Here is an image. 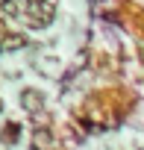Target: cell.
Returning a JSON list of instances; mask_svg holds the SVG:
<instances>
[{"label": "cell", "mask_w": 144, "mask_h": 150, "mask_svg": "<svg viewBox=\"0 0 144 150\" xmlns=\"http://www.w3.org/2000/svg\"><path fill=\"white\" fill-rule=\"evenodd\" d=\"M53 15H56V6H47V3H38V0H35V3L30 6V15H27V24L30 27H47L50 21H53Z\"/></svg>", "instance_id": "obj_1"}, {"label": "cell", "mask_w": 144, "mask_h": 150, "mask_svg": "<svg viewBox=\"0 0 144 150\" xmlns=\"http://www.w3.org/2000/svg\"><path fill=\"white\" fill-rule=\"evenodd\" d=\"M21 103H24L27 112H38V109L44 106V94L35 91V88H24V91H21Z\"/></svg>", "instance_id": "obj_2"}, {"label": "cell", "mask_w": 144, "mask_h": 150, "mask_svg": "<svg viewBox=\"0 0 144 150\" xmlns=\"http://www.w3.org/2000/svg\"><path fill=\"white\" fill-rule=\"evenodd\" d=\"M30 0H3V12L9 18H27L30 15Z\"/></svg>", "instance_id": "obj_3"}, {"label": "cell", "mask_w": 144, "mask_h": 150, "mask_svg": "<svg viewBox=\"0 0 144 150\" xmlns=\"http://www.w3.org/2000/svg\"><path fill=\"white\" fill-rule=\"evenodd\" d=\"M21 47H27V38L18 35V33H9V35L0 38V53H12V50H21Z\"/></svg>", "instance_id": "obj_4"}, {"label": "cell", "mask_w": 144, "mask_h": 150, "mask_svg": "<svg viewBox=\"0 0 144 150\" xmlns=\"http://www.w3.org/2000/svg\"><path fill=\"white\" fill-rule=\"evenodd\" d=\"M32 144H35L38 150L50 147V132H47V129H35V135H32Z\"/></svg>", "instance_id": "obj_5"}, {"label": "cell", "mask_w": 144, "mask_h": 150, "mask_svg": "<svg viewBox=\"0 0 144 150\" xmlns=\"http://www.w3.org/2000/svg\"><path fill=\"white\" fill-rule=\"evenodd\" d=\"M3 141H18V124H6V129H3Z\"/></svg>", "instance_id": "obj_6"}]
</instances>
